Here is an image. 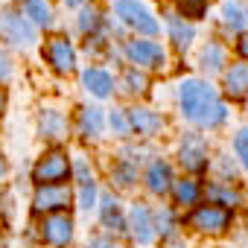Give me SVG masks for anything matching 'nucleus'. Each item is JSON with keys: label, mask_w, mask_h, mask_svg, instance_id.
<instances>
[{"label": "nucleus", "mask_w": 248, "mask_h": 248, "mask_svg": "<svg viewBox=\"0 0 248 248\" xmlns=\"http://www.w3.org/2000/svg\"><path fill=\"white\" fill-rule=\"evenodd\" d=\"M178 102H181V114L196 123V126L213 129L219 123H225L228 111L216 96V88L204 79H184L178 88Z\"/></svg>", "instance_id": "nucleus-1"}, {"label": "nucleus", "mask_w": 248, "mask_h": 248, "mask_svg": "<svg viewBox=\"0 0 248 248\" xmlns=\"http://www.w3.org/2000/svg\"><path fill=\"white\" fill-rule=\"evenodd\" d=\"M70 178V158L62 149L47 152L35 167H32V181L38 187H50V184H67Z\"/></svg>", "instance_id": "nucleus-2"}, {"label": "nucleus", "mask_w": 248, "mask_h": 248, "mask_svg": "<svg viewBox=\"0 0 248 248\" xmlns=\"http://www.w3.org/2000/svg\"><path fill=\"white\" fill-rule=\"evenodd\" d=\"M114 15L126 27H132L135 32H143V35H155L158 32L155 15L149 12L146 3H140V0H117V3H114Z\"/></svg>", "instance_id": "nucleus-3"}, {"label": "nucleus", "mask_w": 248, "mask_h": 248, "mask_svg": "<svg viewBox=\"0 0 248 248\" xmlns=\"http://www.w3.org/2000/svg\"><path fill=\"white\" fill-rule=\"evenodd\" d=\"M123 53H126V59L140 67V70H158L164 67L167 62V53L158 41H149V38H135V41H126V47H123Z\"/></svg>", "instance_id": "nucleus-4"}, {"label": "nucleus", "mask_w": 248, "mask_h": 248, "mask_svg": "<svg viewBox=\"0 0 248 248\" xmlns=\"http://www.w3.org/2000/svg\"><path fill=\"white\" fill-rule=\"evenodd\" d=\"M0 30H3L6 41H12L15 47H32L38 41L35 27L18 9H3V15H0Z\"/></svg>", "instance_id": "nucleus-5"}, {"label": "nucleus", "mask_w": 248, "mask_h": 248, "mask_svg": "<svg viewBox=\"0 0 248 248\" xmlns=\"http://www.w3.org/2000/svg\"><path fill=\"white\" fill-rule=\"evenodd\" d=\"M178 161L187 172H204L210 158H207V140L196 132H187L178 146Z\"/></svg>", "instance_id": "nucleus-6"}, {"label": "nucleus", "mask_w": 248, "mask_h": 248, "mask_svg": "<svg viewBox=\"0 0 248 248\" xmlns=\"http://www.w3.org/2000/svg\"><path fill=\"white\" fill-rule=\"evenodd\" d=\"M187 225L196 228V231H202V233H222L231 225V210H225L219 204H199L190 213Z\"/></svg>", "instance_id": "nucleus-7"}, {"label": "nucleus", "mask_w": 248, "mask_h": 248, "mask_svg": "<svg viewBox=\"0 0 248 248\" xmlns=\"http://www.w3.org/2000/svg\"><path fill=\"white\" fill-rule=\"evenodd\" d=\"M44 56L56 73H73L76 70V50L64 35H53L44 47Z\"/></svg>", "instance_id": "nucleus-8"}, {"label": "nucleus", "mask_w": 248, "mask_h": 248, "mask_svg": "<svg viewBox=\"0 0 248 248\" xmlns=\"http://www.w3.org/2000/svg\"><path fill=\"white\" fill-rule=\"evenodd\" d=\"M70 187L67 184H50V187H38L35 190V199H32V207L35 213H62L67 204H70Z\"/></svg>", "instance_id": "nucleus-9"}, {"label": "nucleus", "mask_w": 248, "mask_h": 248, "mask_svg": "<svg viewBox=\"0 0 248 248\" xmlns=\"http://www.w3.org/2000/svg\"><path fill=\"white\" fill-rule=\"evenodd\" d=\"M41 236H44V242H50L53 248H64V245H70V239H73V219L64 216V213H53V216H47L44 225H41Z\"/></svg>", "instance_id": "nucleus-10"}, {"label": "nucleus", "mask_w": 248, "mask_h": 248, "mask_svg": "<svg viewBox=\"0 0 248 248\" xmlns=\"http://www.w3.org/2000/svg\"><path fill=\"white\" fill-rule=\"evenodd\" d=\"M70 172L76 175V184H79V207L82 210L96 207V181H93V172L88 170V161L76 158V164H70Z\"/></svg>", "instance_id": "nucleus-11"}, {"label": "nucleus", "mask_w": 248, "mask_h": 248, "mask_svg": "<svg viewBox=\"0 0 248 248\" xmlns=\"http://www.w3.org/2000/svg\"><path fill=\"white\" fill-rule=\"evenodd\" d=\"M126 228H132V236H135L140 245H146V242L155 239V219H152V213H149L146 204H135V207H132Z\"/></svg>", "instance_id": "nucleus-12"}, {"label": "nucleus", "mask_w": 248, "mask_h": 248, "mask_svg": "<svg viewBox=\"0 0 248 248\" xmlns=\"http://www.w3.org/2000/svg\"><path fill=\"white\" fill-rule=\"evenodd\" d=\"M129 129H135L138 135H158L164 129V117L149 111V108H132L129 111Z\"/></svg>", "instance_id": "nucleus-13"}, {"label": "nucleus", "mask_w": 248, "mask_h": 248, "mask_svg": "<svg viewBox=\"0 0 248 248\" xmlns=\"http://www.w3.org/2000/svg\"><path fill=\"white\" fill-rule=\"evenodd\" d=\"M222 85H225V93H228L231 99H242V96L248 93V59L231 64V70L225 73Z\"/></svg>", "instance_id": "nucleus-14"}, {"label": "nucleus", "mask_w": 248, "mask_h": 248, "mask_svg": "<svg viewBox=\"0 0 248 248\" xmlns=\"http://www.w3.org/2000/svg\"><path fill=\"white\" fill-rule=\"evenodd\" d=\"M146 187H149L155 196H164V193L172 190V170H170L167 161L158 158V161L149 164V170H146Z\"/></svg>", "instance_id": "nucleus-15"}, {"label": "nucleus", "mask_w": 248, "mask_h": 248, "mask_svg": "<svg viewBox=\"0 0 248 248\" xmlns=\"http://www.w3.org/2000/svg\"><path fill=\"white\" fill-rule=\"evenodd\" d=\"M82 85H85L93 96H99V99H108L111 91H114V79H111V73H105L102 67H88V70L82 73Z\"/></svg>", "instance_id": "nucleus-16"}, {"label": "nucleus", "mask_w": 248, "mask_h": 248, "mask_svg": "<svg viewBox=\"0 0 248 248\" xmlns=\"http://www.w3.org/2000/svg\"><path fill=\"white\" fill-rule=\"evenodd\" d=\"M38 129H41V138H47V140H59V138H64V132H67V120L62 117V111H56V108H44L41 117H38Z\"/></svg>", "instance_id": "nucleus-17"}, {"label": "nucleus", "mask_w": 248, "mask_h": 248, "mask_svg": "<svg viewBox=\"0 0 248 248\" xmlns=\"http://www.w3.org/2000/svg\"><path fill=\"white\" fill-rule=\"evenodd\" d=\"M167 30H170V38H172V44L178 50H187L193 44V38H196V27L187 24L181 15H172V12L167 15Z\"/></svg>", "instance_id": "nucleus-18"}, {"label": "nucleus", "mask_w": 248, "mask_h": 248, "mask_svg": "<svg viewBox=\"0 0 248 248\" xmlns=\"http://www.w3.org/2000/svg\"><path fill=\"white\" fill-rule=\"evenodd\" d=\"M21 9L32 27H50L53 24V9H50L47 0H21Z\"/></svg>", "instance_id": "nucleus-19"}, {"label": "nucleus", "mask_w": 248, "mask_h": 248, "mask_svg": "<svg viewBox=\"0 0 248 248\" xmlns=\"http://www.w3.org/2000/svg\"><path fill=\"white\" fill-rule=\"evenodd\" d=\"M102 108L96 105H82L79 108V132L85 138H99L102 135Z\"/></svg>", "instance_id": "nucleus-20"}, {"label": "nucleus", "mask_w": 248, "mask_h": 248, "mask_svg": "<svg viewBox=\"0 0 248 248\" xmlns=\"http://www.w3.org/2000/svg\"><path fill=\"white\" fill-rule=\"evenodd\" d=\"M207 204H219L225 210H233L236 204H242V193L231 190L228 184H210L207 187Z\"/></svg>", "instance_id": "nucleus-21"}, {"label": "nucleus", "mask_w": 248, "mask_h": 248, "mask_svg": "<svg viewBox=\"0 0 248 248\" xmlns=\"http://www.w3.org/2000/svg\"><path fill=\"white\" fill-rule=\"evenodd\" d=\"M222 21L228 30H245L248 27V6L239 3V0H231V3L222 6Z\"/></svg>", "instance_id": "nucleus-22"}, {"label": "nucleus", "mask_w": 248, "mask_h": 248, "mask_svg": "<svg viewBox=\"0 0 248 248\" xmlns=\"http://www.w3.org/2000/svg\"><path fill=\"white\" fill-rule=\"evenodd\" d=\"M99 210H102V222H105L108 228H114V231H126V219H123V210H120V204H117L114 196H102Z\"/></svg>", "instance_id": "nucleus-23"}, {"label": "nucleus", "mask_w": 248, "mask_h": 248, "mask_svg": "<svg viewBox=\"0 0 248 248\" xmlns=\"http://www.w3.org/2000/svg\"><path fill=\"white\" fill-rule=\"evenodd\" d=\"M225 64V47L216 41H207V47L202 50V70L204 73H219Z\"/></svg>", "instance_id": "nucleus-24"}, {"label": "nucleus", "mask_w": 248, "mask_h": 248, "mask_svg": "<svg viewBox=\"0 0 248 248\" xmlns=\"http://www.w3.org/2000/svg\"><path fill=\"white\" fill-rule=\"evenodd\" d=\"M172 196L178 204H196L202 199V187H199V181H190V178L172 181Z\"/></svg>", "instance_id": "nucleus-25"}, {"label": "nucleus", "mask_w": 248, "mask_h": 248, "mask_svg": "<svg viewBox=\"0 0 248 248\" xmlns=\"http://www.w3.org/2000/svg\"><path fill=\"white\" fill-rule=\"evenodd\" d=\"M111 178H114V184H117V187H123V190H126V187H132V184H135V178H138V170H135L129 161H120V164L114 167Z\"/></svg>", "instance_id": "nucleus-26"}, {"label": "nucleus", "mask_w": 248, "mask_h": 248, "mask_svg": "<svg viewBox=\"0 0 248 248\" xmlns=\"http://www.w3.org/2000/svg\"><path fill=\"white\" fill-rule=\"evenodd\" d=\"M123 85H126V91H132V93H143L146 85H149V79L138 67H129L126 73H123Z\"/></svg>", "instance_id": "nucleus-27"}, {"label": "nucleus", "mask_w": 248, "mask_h": 248, "mask_svg": "<svg viewBox=\"0 0 248 248\" xmlns=\"http://www.w3.org/2000/svg\"><path fill=\"white\" fill-rule=\"evenodd\" d=\"M99 27H102V12H99V9H85V12L79 15V30H82L85 35H93Z\"/></svg>", "instance_id": "nucleus-28"}, {"label": "nucleus", "mask_w": 248, "mask_h": 248, "mask_svg": "<svg viewBox=\"0 0 248 248\" xmlns=\"http://www.w3.org/2000/svg\"><path fill=\"white\" fill-rule=\"evenodd\" d=\"M233 152H236V158H239V164L248 170V129H242L236 138H233Z\"/></svg>", "instance_id": "nucleus-29"}, {"label": "nucleus", "mask_w": 248, "mask_h": 248, "mask_svg": "<svg viewBox=\"0 0 248 248\" xmlns=\"http://www.w3.org/2000/svg\"><path fill=\"white\" fill-rule=\"evenodd\" d=\"M155 231H158V233H164V236L175 233V219H172V213H170V210H161V213H158V225H155Z\"/></svg>", "instance_id": "nucleus-30"}, {"label": "nucleus", "mask_w": 248, "mask_h": 248, "mask_svg": "<svg viewBox=\"0 0 248 248\" xmlns=\"http://www.w3.org/2000/svg\"><path fill=\"white\" fill-rule=\"evenodd\" d=\"M111 129L117 135H129V117L123 111H111Z\"/></svg>", "instance_id": "nucleus-31"}, {"label": "nucleus", "mask_w": 248, "mask_h": 248, "mask_svg": "<svg viewBox=\"0 0 248 248\" xmlns=\"http://www.w3.org/2000/svg\"><path fill=\"white\" fill-rule=\"evenodd\" d=\"M9 73H12V64H9V59H6V56H0V82H3Z\"/></svg>", "instance_id": "nucleus-32"}, {"label": "nucleus", "mask_w": 248, "mask_h": 248, "mask_svg": "<svg viewBox=\"0 0 248 248\" xmlns=\"http://www.w3.org/2000/svg\"><path fill=\"white\" fill-rule=\"evenodd\" d=\"M236 50L248 59V32H242V38H239V44H236Z\"/></svg>", "instance_id": "nucleus-33"}, {"label": "nucleus", "mask_w": 248, "mask_h": 248, "mask_svg": "<svg viewBox=\"0 0 248 248\" xmlns=\"http://www.w3.org/2000/svg\"><path fill=\"white\" fill-rule=\"evenodd\" d=\"M3 108H6V91L0 88V114H3Z\"/></svg>", "instance_id": "nucleus-34"}, {"label": "nucleus", "mask_w": 248, "mask_h": 248, "mask_svg": "<svg viewBox=\"0 0 248 248\" xmlns=\"http://www.w3.org/2000/svg\"><path fill=\"white\" fill-rule=\"evenodd\" d=\"M181 6H196V3H204V0H178Z\"/></svg>", "instance_id": "nucleus-35"}, {"label": "nucleus", "mask_w": 248, "mask_h": 248, "mask_svg": "<svg viewBox=\"0 0 248 248\" xmlns=\"http://www.w3.org/2000/svg\"><path fill=\"white\" fill-rule=\"evenodd\" d=\"M6 170H9V167H6V161H3V155H0V178H3V175H6Z\"/></svg>", "instance_id": "nucleus-36"}, {"label": "nucleus", "mask_w": 248, "mask_h": 248, "mask_svg": "<svg viewBox=\"0 0 248 248\" xmlns=\"http://www.w3.org/2000/svg\"><path fill=\"white\" fill-rule=\"evenodd\" d=\"M91 248H117V245H111V242H93Z\"/></svg>", "instance_id": "nucleus-37"}, {"label": "nucleus", "mask_w": 248, "mask_h": 248, "mask_svg": "<svg viewBox=\"0 0 248 248\" xmlns=\"http://www.w3.org/2000/svg\"><path fill=\"white\" fill-rule=\"evenodd\" d=\"M64 3H67V6H82L85 0H64Z\"/></svg>", "instance_id": "nucleus-38"}]
</instances>
